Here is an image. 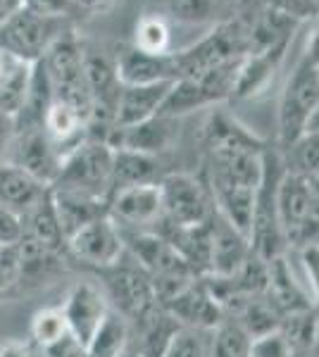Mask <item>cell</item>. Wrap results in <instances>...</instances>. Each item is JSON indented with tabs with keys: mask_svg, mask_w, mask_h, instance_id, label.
Returning a JSON list of instances; mask_svg holds the SVG:
<instances>
[{
	"mask_svg": "<svg viewBox=\"0 0 319 357\" xmlns=\"http://www.w3.org/2000/svg\"><path fill=\"white\" fill-rule=\"evenodd\" d=\"M281 176H283V160L279 148L267 146L265 162H262V178H260L258 193H255L253 220H251V229H248L253 252L258 257H262V260H272V257H279L288 252L279 224V207H276V193H279Z\"/></svg>",
	"mask_w": 319,
	"mask_h": 357,
	"instance_id": "1",
	"label": "cell"
},
{
	"mask_svg": "<svg viewBox=\"0 0 319 357\" xmlns=\"http://www.w3.org/2000/svg\"><path fill=\"white\" fill-rule=\"evenodd\" d=\"M114 148L107 141L86 138L77 148H72L60 162L53 188L77 191L94 195V198L107 200L110 195V178H112Z\"/></svg>",
	"mask_w": 319,
	"mask_h": 357,
	"instance_id": "2",
	"label": "cell"
},
{
	"mask_svg": "<svg viewBox=\"0 0 319 357\" xmlns=\"http://www.w3.org/2000/svg\"><path fill=\"white\" fill-rule=\"evenodd\" d=\"M96 274L103 276L101 289L105 293L110 307L119 312L129 324H138L160 307L153 279L133 260L124 262V257H121L112 267L96 269Z\"/></svg>",
	"mask_w": 319,
	"mask_h": 357,
	"instance_id": "3",
	"label": "cell"
},
{
	"mask_svg": "<svg viewBox=\"0 0 319 357\" xmlns=\"http://www.w3.org/2000/svg\"><path fill=\"white\" fill-rule=\"evenodd\" d=\"M241 62L243 57L174 82L160 114L179 119L181 114L200 110V107L217 105V102L226 100V98H234V86L236 77H239Z\"/></svg>",
	"mask_w": 319,
	"mask_h": 357,
	"instance_id": "4",
	"label": "cell"
},
{
	"mask_svg": "<svg viewBox=\"0 0 319 357\" xmlns=\"http://www.w3.org/2000/svg\"><path fill=\"white\" fill-rule=\"evenodd\" d=\"M65 31V17H45L22 8L0 24V50L34 65Z\"/></svg>",
	"mask_w": 319,
	"mask_h": 357,
	"instance_id": "5",
	"label": "cell"
},
{
	"mask_svg": "<svg viewBox=\"0 0 319 357\" xmlns=\"http://www.w3.org/2000/svg\"><path fill=\"white\" fill-rule=\"evenodd\" d=\"M319 102V67L310 60H300L293 69L279 102V151L305 134L307 119Z\"/></svg>",
	"mask_w": 319,
	"mask_h": 357,
	"instance_id": "6",
	"label": "cell"
},
{
	"mask_svg": "<svg viewBox=\"0 0 319 357\" xmlns=\"http://www.w3.org/2000/svg\"><path fill=\"white\" fill-rule=\"evenodd\" d=\"M162 222L172 227H198L214 217V203L207 186L191 174H165L160 178Z\"/></svg>",
	"mask_w": 319,
	"mask_h": 357,
	"instance_id": "7",
	"label": "cell"
},
{
	"mask_svg": "<svg viewBox=\"0 0 319 357\" xmlns=\"http://www.w3.org/2000/svg\"><path fill=\"white\" fill-rule=\"evenodd\" d=\"M67 257L77 260L91 269H105L117 264L124 257V241H121L119 227L103 215L74 231L67 238Z\"/></svg>",
	"mask_w": 319,
	"mask_h": 357,
	"instance_id": "8",
	"label": "cell"
},
{
	"mask_svg": "<svg viewBox=\"0 0 319 357\" xmlns=\"http://www.w3.org/2000/svg\"><path fill=\"white\" fill-rule=\"evenodd\" d=\"M110 220L126 231H153L162 220V195L158 183L121 188L107 198Z\"/></svg>",
	"mask_w": 319,
	"mask_h": 357,
	"instance_id": "9",
	"label": "cell"
},
{
	"mask_svg": "<svg viewBox=\"0 0 319 357\" xmlns=\"http://www.w3.org/2000/svg\"><path fill=\"white\" fill-rule=\"evenodd\" d=\"M60 310L65 314L69 336L77 343L86 345L94 338V333L101 329V324L105 321V317L112 307H110L105 293L98 284H94V281H77L67 291Z\"/></svg>",
	"mask_w": 319,
	"mask_h": 357,
	"instance_id": "10",
	"label": "cell"
},
{
	"mask_svg": "<svg viewBox=\"0 0 319 357\" xmlns=\"http://www.w3.org/2000/svg\"><path fill=\"white\" fill-rule=\"evenodd\" d=\"M5 162L17 165L20 169L29 172L40 183L50 186L60 172L62 155L50 141L43 126L36 129H15L10 151L5 155Z\"/></svg>",
	"mask_w": 319,
	"mask_h": 357,
	"instance_id": "11",
	"label": "cell"
},
{
	"mask_svg": "<svg viewBox=\"0 0 319 357\" xmlns=\"http://www.w3.org/2000/svg\"><path fill=\"white\" fill-rule=\"evenodd\" d=\"M162 307L170 312L181 326H191V329H205L212 331L219 321L224 319V310L212 296L207 281L198 276L188 286H184L177 296L162 303Z\"/></svg>",
	"mask_w": 319,
	"mask_h": 357,
	"instance_id": "12",
	"label": "cell"
},
{
	"mask_svg": "<svg viewBox=\"0 0 319 357\" xmlns=\"http://www.w3.org/2000/svg\"><path fill=\"white\" fill-rule=\"evenodd\" d=\"M253 255L251 238L229 224L219 212L212 217V241H210V269L207 276H231L246 264Z\"/></svg>",
	"mask_w": 319,
	"mask_h": 357,
	"instance_id": "13",
	"label": "cell"
},
{
	"mask_svg": "<svg viewBox=\"0 0 319 357\" xmlns=\"http://www.w3.org/2000/svg\"><path fill=\"white\" fill-rule=\"evenodd\" d=\"M117 77L121 86H146V84H174L177 82V67L174 55L170 53H146L138 48L121 50L114 60Z\"/></svg>",
	"mask_w": 319,
	"mask_h": 357,
	"instance_id": "14",
	"label": "cell"
},
{
	"mask_svg": "<svg viewBox=\"0 0 319 357\" xmlns=\"http://www.w3.org/2000/svg\"><path fill=\"white\" fill-rule=\"evenodd\" d=\"M265 296L269 298L272 305L281 312V317L305 312L315 307L310 291L303 286V281L295 279L293 267L288 262V255H279L267 260V291Z\"/></svg>",
	"mask_w": 319,
	"mask_h": 357,
	"instance_id": "15",
	"label": "cell"
},
{
	"mask_svg": "<svg viewBox=\"0 0 319 357\" xmlns=\"http://www.w3.org/2000/svg\"><path fill=\"white\" fill-rule=\"evenodd\" d=\"M174 126L177 119L167 117V114H155L153 119L133 126H124V129H112L107 143L114 151H133L143 155H155L170 148L174 138Z\"/></svg>",
	"mask_w": 319,
	"mask_h": 357,
	"instance_id": "16",
	"label": "cell"
},
{
	"mask_svg": "<svg viewBox=\"0 0 319 357\" xmlns=\"http://www.w3.org/2000/svg\"><path fill=\"white\" fill-rule=\"evenodd\" d=\"M172 84L121 86L117 102H114V129L148 122L155 114H160Z\"/></svg>",
	"mask_w": 319,
	"mask_h": 357,
	"instance_id": "17",
	"label": "cell"
},
{
	"mask_svg": "<svg viewBox=\"0 0 319 357\" xmlns=\"http://www.w3.org/2000/svg\"><path fill=\"white\" fill-rule=\"evenodd\" d=\"M20 217H22V227H24L22 241H31V243H36L40 248H48L53 252H65L67 255V248H65L67 241L60 229V222H57L50 188L27 212H22Z\"/></svg>",
	"mask_w": 319,
	"mask_h": 357,
	"instance_id": "18",
	"label": "cell"
},
{
	"mask_svg": "<svg viewBox=\"0 0 319 357\" xmlns=\"http://www.w3.org/2000/svg\"><path fill=\"white\" fill-rule=\"evenodd\" d=\"M50 195H53L55 215L57 222H60L62 234H65V241L74 231H79L81 227H86L89 222L107 215V200L103 198H94V195L65 191V188H53V186H50Z\"/></svg>",
	"mask_w": 319,
	"mask_h": 357,
	"instance_id": "19",
	"label": "cell"
},
{
	"mask_svg": "<svg viewBox=\"0 0 319 357\" xmlns=\"http://www.w3.org/2000/svg\"><path fill=\"white\" fill-rule=\"evenodd\" d=\"M48 188L17 165L0 162V205L10 207L17 215L27 212Z\"/></svg>",
	"mask_w": 319,
	"mask_h": 357,
	"instance_id": "20",
	"label": "cell"
},
{
	"mask_svg": "<svg viewBox=\"0 0 319 357\" xmlns=\"http://www.w3.org/2000/svg\"><path fill=\"white\" fill-rule=\"evenodd\" d=\"M160 178H162L160 160L155 158V155H143V153H133V151H114L110 195L121 191V188L141 186V183H158Z\"/></svg>",
	"mask_w": 319,
	"mask_h": 357,
	"instance_id": "21",
	"label": "cell"
},
{
	"mask_svg": "<svg viewBox=\"0 0 319 357\" xmlns=\"http://www.w3.org/2000/svg\"><path fill=\"white\" fill-rule=\"evenodd\" d=\"M131 348V324L119 312L110 310L101 329L84 345V357H121Z\"/></svg>",
	"mask_w": 319,
	"mask_h": 357,
	"instance_id": "22",
	"label": "cell"
},
{
	"mask_svg": "<svg viewBox=\"0 0 319 357\" xmlns=\"http://www.w3.org/2000/svg\"><path fill=\"white\" fill-rule=\"evenodd\" d=\"M29 336H31L29 343H31L38 353L50 348V345L60 343L65 336H69L67 321H65V314H62L60 305H50V307L36 310L31 317V324H29Z\"/></svg>",
	"mask_w": 319,
	"mask_h": 357,
	"instance_id": "23",
	"label": "cell"
},
{
	"mask_svg": "<svg viewBox=\"0 0 319 357\" xmlns=\"http://www.w3.org/2000/svg\"><path fill=\"white\" fill-rule=\"evenodd\" d=\"M253 338L231 317H224L212 329L210 357H251Z\"/></svg>",
	"mask_w": 319,
	"mask_h": 357,
	"instance_id": "24",
	"label": "cell"
},
{
	"mask_svg": "<svg viewBox=\"0 0 319 357\" xmlns=\"http://www.w3.org/2000/svg\"><path fill=\"white\" fill-rule=\"evenodd\" d=\"M279 153L283 160V169L288 174L310 178L319 172V134H303L286 151Z\"/></svg>",
	"mask_w": 319,
	"mask_h": 357,
	"instance_id": "25",
	"label": "cell"
},
{
	"mask_svg": "<svg viewBox=\"0 0 319 357\" xmlns=\"http://www.w3.org/2000/svg\"><path fill=\"white\" fill-rule=\"evenodd\" d=\"M212 331L179 326L167 343L162 357H210Z\"/></svg>",
	"mask_w": 319,
	"mask_h": 357,
	"instance_id": "26",
	"label": "cell"
},
{
	"mask_svg": "<svg viewBox=\"0 0 319 357\" xmlns=\"http://www.w3.org/2000/svg\"><path fill=\"white\" fill-rule=\"evenodd\" d=\"M133 48L146 50V53H170V29L165 20L155 15L143 17L136 24V41Z\"/></svg>",
	"mask_w": 319,
	"mask_h": 357,
	"instance_id": "27",
	"label": "cell"
},
{
	"mask_svg": "<svg viewBox=\"0 0 319 357\" xmlns=\"http://www.w3.org/2000/svg\"><path fill=\"white\" fill-rule=\"evenodd\" d=\"M217 0H167V13L179 24H205L212 20Z\"/></svg>",
	"mask_w": 319,
	"mask_h": 357,
	"instance_id": "28",
	"label": "cell"
},
{
	"mask_svg": "<svg viewBox=\"0 0 319 357\" xmlns=\"http://www.w3.org/2000/svg\"><path fill=\"white\" fill-rule=\"evenodd\" d=\"M20 274H22L20 243L3 248V250H0V301H3V298L17 296Z\"/></svg>",
	"mask_w": 319,
	"mask_h": 357,
	"instance_id": "29",
	"label": "cell"
},
{
	"mask_svg": "<svg viewBox=\"0 0 319 357\" xmlns=\"http://www.w3.org/2000/svg\"><path fill=\"white\" fill-rule=\"evenodd\" d=\"M251 357H298L293 353L288 338L283 336L281 329L269 331L265 336H258L251 341Z\"/></svg>",
	"mask_w": 319,
	"mask_h": 357,
	"instance_id": "30",
	"label": "cell"
},
{
	"mask_svg": "<svg viewBox=\"0 0 319 357\" xmlns=\"http://www.w3.org/2000/svg\"><path fill=\"white\" fill-rule=\"evenodd\" d=\"M262 5L267 8L276 10V13L291 17L295 22H303V20H310V17H317L319 15V8L315 0H262Z\"/></svg>",
	"mask_w": 319,
	"mask_h": 357,
	"instance_id": "31",
	"label": "cell"
},
{
	"mask_svg": "<svg viewBox=\"0 0 319 357\" xmlns=\"http://www.w3.org/2000/svg\"><path fill=\"white\" fill-rule=\"evenodd\" d=\"M300 264H303L305 279L310 284V296L315 307H319V245H307L298 250Z\"/></svg>",
	"mask_w": 319,
	"mask_h": 357,
	"instance_id": "32",
	"label": "cell"
},
{
	"mask_svg": "<svg viewBox=\"0 0 319 357\" xmlns=\"http://www.w3.org/2000/svg\"><path fill=\"white\" fill-rule=\"evenodd\" d=\"M24 236V227H22V217L13 212L10 207L0 205V245H17Z\"/></svg>",
	"mask_w": 319,
	"mask_h": 357,
	"instance_id": "33",
	"label": "cell"
},
{
	"mask_svg": "<svg viewBox=\"0 0 319 357\" xmlns=\"http://www.w3.org/2000/svg\"><path fill=\"white\" fill-rule=\"evenodd\" d=\"M74 0H24V8L45 17H65Z\"/></svg>",
	"mask_w": 319,
	"mask_h": 357,
	"instance_id": "34",
	"label": "cell"
},
{
	"mask_svg": "<svg viewBox=\"0 0 319 357\" xmlns=\"http://www.w3.org/2000/svg\"><path fill=\"white\" fill-rule=\"evenodd\" d=\"M40 357H84V345L74 341L72 336H65L60 343L40 350Z\"/></svg>",
	"mask_w": 319,
	"mask_h": 357,
	"instance_id": "35",
	"label": "cell"
},
{
	"mask_svg": "<svg viewBox=\"0 0 319 357\" xmlns=\"http://www.w3.org/2000/svg\"><path fill=\"white\" fill-rule=\"evenodd\" d=\"M13 136H15V117L0 112V162H5V155L10 151Z\"/></svg>",
	"mask_w": 319,
	"mask_h": 357,
	"instance_id": "36",
	"label": "cell"
},
{
	"mask_svg": "<svg viewBox=\"0 0 319 357\" xmlns=\"http://www.w3.org/2000/svg\"><path fill=\"white\" fill-rule=\"evenodd\" d=\"M24 8V0H0V24Z\"/></svg>",
	"mask_w": 319,
	"mask_h": 357,
	"instance_id": "37",
	"label": "cell"
},
{
	"mask_svg": "<svg viewBox=\"0 0 319 357\" xmlns=\"http://www.w3.org/2000/svg\"><path fill=\"white\" fill-rule=\"evenodd\" d=\"M303 57H305V60H310L315 67H319V29H317L315 33H312L310 45H307V53Z\"/></svg>",
	"mask_w": 319,
	"mask_h": 357,
	"instance_id": "38",
	"label": "cell"
},
{
	"mask_svg": "<svg viewBox=\"0 0 319 357\" xmlns=\"http://www.w3.org/2000/svg\"><path fill=\"white\" fill-rule=\"evenodd\" d=\"M303 357H319V307H317V319H315V329H312V341L310 348Z\"/></svg>",
	"mask_w": 319,
	"mask_h": 357,
	"instance_id": "39",
	"label": "cell"
},
{
	"mask_svg": "<svg viewBox=\"0 0 319 357\" xmlns=\"http://www.w3.org/2000/svg\"><path fill=\"white\" fill-rule=\"evenodd\" d=\"M305 134H319V102H317V107H315V110H312L310 119H307Z\"/></svg>",
	"mask_w": 319,
	"mask_h": 357,
	"instance_id": "40",
	"label": "cell"
},
{
	"mask_svg": "<svg viewBox=\"0 0 319 357\" xmlns=\"http://www.w3.org/2000/svg\"><path fill=\"white\" fill-rule=\"evenodd\" d=\"M79 5H84V8H101V5H105L107 0H77Z\"/></svg>",
	"mask_w": 319,
	"mask_h": 357,
	"instance_id": "41",
	"label": "cell"
},
{
	"mask_svg": "<svg viewBox=\"0 0 319 357\" xmlns=\"http://www.w3.org/2000/svg\"><path fill=\"white\" fill-rule=\"evenodd\" d=\"M307 183H310V188H312V191H315V195L319 198V172H317L315 176H310V178H307Z\"/></svg>",
	"mask_w": 319,
	"mask_h": 357,
	"instance_id": "42",
	"label": "cell"
},
{
	"mask_svg": "<svg viewBox=\"0 0 319 357\" xmlns=\"http://www.w3.org/2000/svg\"><path fill=\"white\" fill-rule=\"evenodd\" d=\"M121 357H143L141 353H138V350L136 348H129V350H126V353L124 355H121Z\"/></svg>",
	"mask_w": 319,
	"mask_h": 357,
	"instance_id": "43",
	"label": "cell"
},
{
	"mask_svg": "<svg viewBox=\"0 0 319 357\" xmlns=\"http://www.w3.org/2000/svg\"><path fill=\"white\" fill-rule=\"evenodd\" d=\"M0 250H3V245H0Z\"/></svg>",
	"mask_w": 319,
	"mask_h": 357,
	"instance_id": "44",
	"label": "cell"
}]
</instances>
